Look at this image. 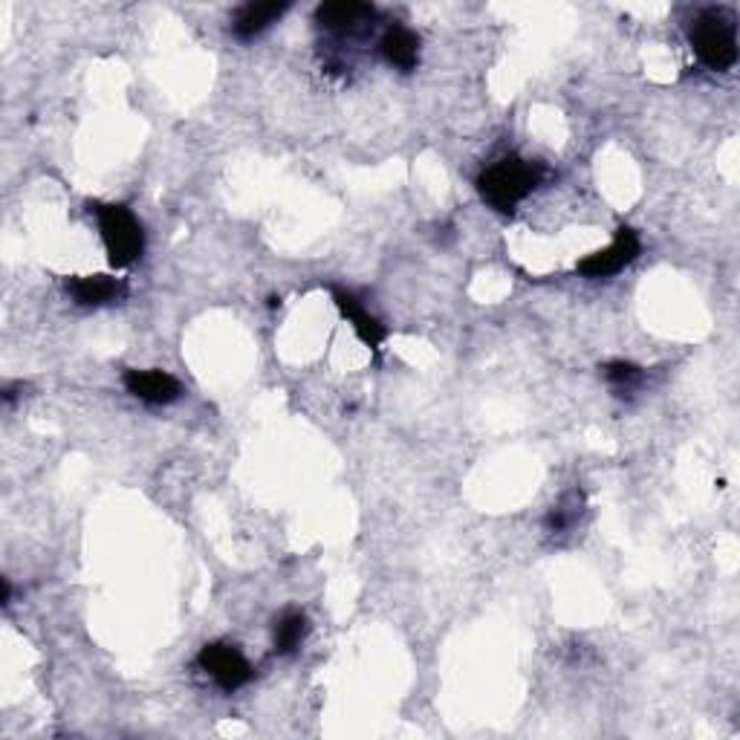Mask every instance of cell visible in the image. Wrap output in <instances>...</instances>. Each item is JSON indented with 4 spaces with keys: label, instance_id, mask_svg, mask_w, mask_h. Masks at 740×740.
<instances>
[{
    "label": "cell",
    "instance_id": "ba28073f",
    "mask_svg": "<svg viewBox=\"0 0 740 740\" xmlns=\"http://www.w3.org/2000/svg\"><path fill=\"white\" fill-rule=\"evenodd\" d=\"M333 301H335V306H339V313H342L344 319L353 324V330H357V335L362 339L364 348L379 350V344H382L384 335H388V330H384L382 321H379L377 315H370L368 310L362 306V301H359L350 290H339V286H335Z\"/></svg>",
    "mask_w": 740,
    "mask_h": 740
},
{
    "label": "cell",
    "instance_id": "4fadbf2b",
    "mask_svg": "<svg viewBox=\"0 0 740 740\" xmlns=\"http://www.w3.org/2000/svg\"><path fill=\"white\" fill-rule=\"evenodd\" d=\"M602 373H605L607 382H611L613 388H620V391H627V388H634V384L642 379V368H640V364L622 362V359H616V362H607L605 368H602Z\"/></svg>",
    "mask_w": 740,
    "mask_h": 740
},
{
    "label": "cell",
    "instance_id": "30bf717a",
    "mask_svg": "<svg viewBox=\"0 0 740 740\" xmlns=\"http://www.w3.org/2000/svg\"><path fill=\"white\" fill-rule=\"evenodd\" d=\"M379 56L397 70L411 72L420 65V38L406 27H391L379 38Z\"/></svg>",
    "mask_w": 740,
    "mask_h": 740
},
{
    "label": "cell",
    "instance_id": "5bb4252c",
    "mask_svg": "<svg viewBox=\"0 0 740 740\" xmlns=\"http://www.w3.org/2000/svg\"><path fill=\"white\" fill-rule=\"evenodd\" d=\"M578 513H582L578 504H569V498L562 500V504L553 506V513L547 515V529L549 533H564V529L578 518Z\"/></svg>",
    "mask_w": 740,
    "mask_h": 740
},
{
    "label": "cell",
    "instance_id": "277c9868",
    "mask_svg": "<svg viewBox=\"0 0 740 740\" xmlns=\"http://www.w3.org/2000/svg\"><path fill=\"white\" fill-rule=\"evenodd\" d=\"M197 665L206 671L223 691H237L241 685L250 683L252 674H255L250 660H246L235 645H228V642H208V645L199 648Z\"/></svg>",
    "mask_w": 740,
    "mask_h": 740
},
{
    "label": "cell",
    "instance_id": "6da1fadb",
    "mask_svg": "<svg viewBox=\"0 0 740 740\" xmlns=\"http://www.w3.org/2000/svg\"><path fill=\"white\" fill-rule=\"evenodd\" d=\"M544 174H547V168L542 163L524 157H504L498 163H491L477 177V192L495 212L513 214L518 203H524L542 185Z\"/></svg>",
    "mask_w": 740,
    "mask_h": 740
},
{
    "label": "cell",
    "instance_id": "9c48e42d",
    "mask_svg": "<svg viewBox=\"0 0 740 740\" xmlns=\"http://www.w3.org/2000/svg\"><path fill=\"white\" fill-rule=\"evenodd\" d=\"M377 18V9L370 3H350V0H339V3H324L315 9V21L330 32H357V29L368 27Z\"/></svg>",
    "mask_w": 740,
    "mask_h": 740
},
{
    "label": "cell",
    "instance_id": "8fae6325",
    "mask_svg": "<svg viewBox=\"0 0 740 740\" xmlns=\"http://www.w3.org/2000/svg\"><path fill=\"white\" fill-rule=\"evenodd\" d=\"M286 9H290V3H246V7L237 9L235 18H232V32H235V38H241V41H252V38H257L261 32H266L272 23L281 21V14H284Z\"/></svg>",
    "mask_w": 740,
    "mask_h": 740
},
{
    "label": "cell",
    "instance_id": "3957f363",
    "mask_svg": "<svg viewBox=\"0 0 740 740\" xmlns=\"http://www.w3.org/2000/svg\"><path fill=\"white\" fill-rule=\"evenodd\" d=\"M87 208L90 214H96L110 266L125 270V266L136 264L145 252V232L143 223L136 221V214L119 203H87Z\"/></svg>",
    "mask_w": 740,
    "mask_h": 740
},
{
    "label": "cell",
    "instance_id": "5b68a950",
    "mask_svg": "<svg viewBox=\"0 0 740 740\" xmlns=\"http://www.w3.org/2000/svg\"><path fill=\"white\" fill-rule=\"evenodd\" d=\"M640 252H642L640 235H636L634 228L622 226L607 250H598L593 252V255L584 257L582 264H578V272H582L584 278H611L616 275V272L625 270V266L634 264L636 257H640Z\"/></svg>",
    "mask_w": 740,
    "mask_h": 740
},
{
    "label": "cell",
    "instance_id": "7a4b0ae2",
    "mask_svg": "<svg viewBox=\"0 0 740 740\" xmlns=\"http://www.w3.org/2000/svg\"><path fill=\"white\" fill-rule=\"evenodd\" d=\"M689 43L703 67L714 72L732 70L738 61V21L732 9L709 7L694 14Z\"/></svg>",
    "mask_w": 740,
    "mask_h": 740
},
{
    "label": "cell",
    "instance_id": "7c38bea8",
    "mask_svg": "<svg viewBox=\"0 0 740 740\" xmlns=\"http://www.w3.org/2000/svg\"><path fill=\"white\" fill-rule=\"evenodd\" d=\"M310 634V622L301 611H286L275 622V654H292L299 651L304 636Z\"/></svg>",
    "mask_w": 740,
    "mask_h": 740
},
{
    "label": "cell",
    "instance_id": "8992f818",
    "mask_svg": "<svg viewBox=\"0 0 740 740\" xmlns=\"http://www.w3.org/2000/svg\"><path fill=\"white\" fill-rule=\"evenodd\" d=\"M125 388L148 406H172L183 393V384L165 370H125Z\"/></svg>",
    "mask_w": 740,
    "mask_h": 740
},
{
    "label": "cell",
    "instance_id": "9a60e30c",
    "mask_svg": "<svg viewBox=\"0 0 740 740\" xmlns=\"http://www.w3.org/2000/svg\"><path fill=\"white\" fill-rule=\"evenodd\" d=\"M12 602V584H9V578H3V605H9Z\"/></svg>",
    "mask_w": 740,
    "mask_h": 740
},
{
    "label": "cell",
    "instance_id": "52a82bcc",
    "mask_svg": "<svg viewBox=\"0 0 740 740\" xmlns=\"http://www.w3.org/2000/svg\"><path fill=\"white\" fill-rule=\"evenodd\" d=\"M67 292L79 306H105L125 299L128 286L125 281L110 275H79L67 278Z\"/></svg>",
    "mask_w": 740,
    "mask_h": 740
}]
</instances>
